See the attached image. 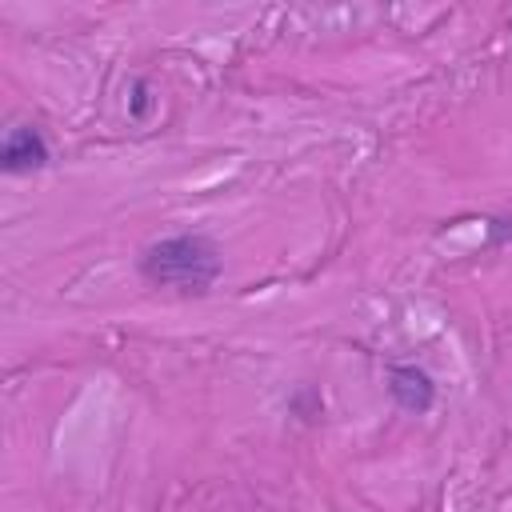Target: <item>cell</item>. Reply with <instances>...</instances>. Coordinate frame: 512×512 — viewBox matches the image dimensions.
<instances>
[{
  "label": "cell",
  "instance_id": "obj_1",
  "mask_svg": "<svg viewBox=\"0 0 512 512\" xmlns=\"http://www.w3.org/2000/svg\"><path fill=\"white\" fill-rule=\"evenodd\" d=\"M152 288H172L180 296H208L224 276V252L208 232H176L148 244L136 260Z\"/></svg>",
  "mask_w": 512,
  "mask_h": 512
},
{
  "label": "cell",
  "instance_id": "obj_2",
  "mask_svg": "<svg viewBox=\"0 0 512 512\" xmlns=\"http://www.w3.org/2000/svg\"><path fill=\"white\" fill-rule=\"evenodd\" d=\"M52 152H48V140L40 128L32 124H16L4 132V144H0V168L8 176H28V172H40L48 168Z\"/></svg>",
  "mask_w": 512,
  "mask_h": 512
},
{
  "label": "cell",
  "instance_id": "obj_3",
  "mask_svg": "<svg viewBox=\"0 0 512 512\" xmlns=\"http://www.w3.org/2000/svg\"><path fill=\"white\" fill-rule=\"evenodd\" d=\"M388 396L400 412L424 416L436 404V380L420 364H392L388 368Z\"/></svg>",
  "mask_w": 512,
  "mask_h": 512
},
{
  "label": "cell",
  "instance_id": "obj_4",
  "mask_svg": "<svg viewBox=\"0 0 512 512\" xmlns=\"http://www.w3.org/2000/svg\"><path fill=\"white\" fill-rule=\"evenodd\" d=\"M508 240H512V212L488 216L484 220V248H504Z\"/></svg>",
  "mask_w": 512,
  "mask_h": 512
},
{
  "label": "cell",
  "instance_id": "obj_5",
  "mask_svg": "<svg viewBox=\"0 0 512 512\" xmlns=\"http://www.w3.org/2000/svg\"><path fill=\"white\" fill-rule=\"evenodd\" d=\"M148 112H152V84L140 76V80H132V100H128V116L132 120H148Z\"/></svg>",
  "mask_w": 512,
  "mask_h": 512
}]
</instances>
